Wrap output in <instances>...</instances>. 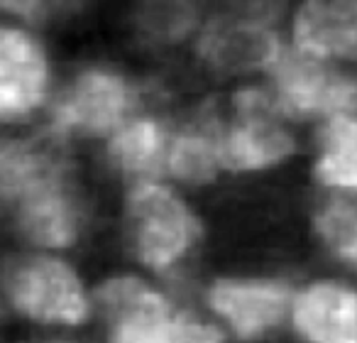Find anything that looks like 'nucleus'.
Returning <instances> with one entry per match:
<instances>
[{
  "label": "nucleus",
  "mask_w": 357,
  "mask_h": 343,
  "mask_svg": "<svg viewBox=\"0 0 357 343\" xmlns=\"http://www.w3.org/2000/svg\"><path fill=\"white\" fill-rule=\"evenodd\" d=\"M316 175L335 189L357 187V123L355 113L328 115L321 135V157Z\"/></svg>",
  "instance_id": "obj_14"
},
{
  "label": "nucleus",
  "mask_w": 357,
  "mask_h": 343,
  "mask_svg": "<svg viewBox=\"0 0 357 343\" xmlns=\"http://www.w3.org/2000/svg\"><path fill=\"white\" fill-rule=\"evenodd\" d=\"M291 289L282 282H218L211 289V307L243 338H255L284 316Z\"/></svg>",
  "instance_id": "obj_10"
},
{
  "label": "nucleus",
  "mask_w": 357,
  "mask_h": 343,
  "mask_svg": "<svg viewBox=\"0 0 357 343\" xmlns=\"http://www.w3.org/2000/svg\"><path fill=\"white\" fill-rule=\"evenodd\" d=\"M8 292L25 316L47 323H79L89 302L76 272L54 258H25L8 272Z\"/></svg>",
  "instance_id": "obj_7"
},
{
  "label": "nucleus",
  "mask_w": 357,
  "mask_h": 343,
  "mask_svg": "<svg viewBox=\"0 0 357 343\" xmlns=\"http://www.w3.org/2000/svg\"><path fill=\"white\" fill-rule=\"evenodd\" d=\"M294 45L316 59H355L357 3L355 0H306L294 15Z\"/></svg>",
  "instance_id": "obj_9"
},
{
  "label": "nucleus",
  "mask_w": 357,
  "mask_h": 343,
  "mask_svg": "<svg viewBox=\"0 0 357 343\" xmlns=\"http://www.w3.org/2000/svg\"><path fill=\"white\" fill-rule=\"evenodd\" d=\"M100 297L115 319L113 343H220L213 326L174 316L167 299L139 279H110Z\"/></svg>",
  "instance_id": "obj_4"
},
{
  "label": "nucleus",
  "mask_w": 357,
  "mask_h": 343,
  "mask_svg": "<svg viewBox=\"0 0 357 343\" xmlns=\"http://www.w3.org/2000/svg\"><path fill=\"white\" fill-rule=\"evenodd\" d=\"M128 214L139 258L154 270L172 268L201 235L196 216L167 187L149 182L135 187L128 199Z\"/></svg>",
  "instance_id": "obj_5"
},
{
  "label": "nucleus",
  "mask_w": 357,
  "mask_h": 343,
  "mask_svg": "<svg viewBox=\"0 0 357 343\" xmlns=\"http://www.w3.org/2000/svg\"><path fill=\"white\" fill-rule=\"evenodd\" d=\"M318 231L337 255L345 260L357 258V214L350 201L335 199L318 214Z\"/></svg>",
  "instance_id": "obj_15"
},
{
  "label": "nucleus",
  "mask_w": 357,
  "mask_h": 343,
  "mask_svg": "<svg viewBox=\"0 0 357 343\" xmlns=\"http://www.w3.org/2000/svg\"><path fill=\"white\" fill-rule=\"evenodd\" d=\"M169 135L154 118H130L113 133L108 157L125 175H157L164 169Z\"/></svg>",
  "instance_id": "obj_12"
},
{
  "label": "nucleus",
  "mask_w": 357,
  "mask_h": 343,
  "mask_svg": "<svg viewBox=\"0 0 357 343\" xmlns=\"http://www.w3.org/2000/svg\"><path fill=\"white\" fill-rule=\"evenodd\" d=\"M0 214L47 248L74 243L81 211L64 159L40 143H0Z\"/></svg>",
  "instance_id": "obj_1"
},
{
  "label": "nucleus",
  "mask_w": 357,
  "mask_h": 343,
  "mask_svg": "<svg viewBox=\"0 0 357 343\" xmlns=\"http://www.w3.org/2000/svg\"><path fill=\"white\" fill-rule=\"evenodd\" d=\"M0 10L20 20L37 22L45 17V0H0Z\"/></svg>",
  "instance_id": "obj_16"
},
{
  "label": "nucleus",
  "mask_w": 357,
  "mask_h": 343,
  "mask_svg": "<svg viewBox=\"0 0 357 343\" xmlns=\"http://www.w3.org/2000/svg\"><path fill=\"white\" fill-rule=\"evenodd\" d=\"M235 120L215 128L220 167L235 172L264 169L294 152V138L282 125V110L264 89H243L233 98Z\"/></svg>",
  "instance_id": "obj_3"
},
{
  "label": "nucleus",
  "mask_w": 357,
  "mask_h": 343,
  "mask_svg": "<svg viewBox=\"0 0 357 343\" xmlns=\"http://www.w3.org/2000/svg\"><path fill=\"white\" fill-rule=\"evenodd\" d=\"M215 128H218V118L204 115L184 133L169 138L164 169H169L176 180L191 182V184H204L213 180L220 167Z\"/></svg>",
  "instance_id": "obj_13"
},
{
  "label": "nucleus",
  "mask_w": 357,
  "mask_h": 343,
  "mask_svg": "<svg viewBox=\"0 0 357 343\" xmlns=\"http://www.w3.org/2000/svg\"><path fill=\"white\" fill-rule=\"evenodd\" d=\"M139 91L125 76L105 69L79 74L54 108V130L59 135H113L135 118Z\"/></svg>",
  "instance_id": "obj_6"
},
{
  "label": "nucleus",
  "mask_w": 357,
  "mask_h": 343,
  "mask_svg": "<svg viewBox=\"0 0 357 343\" xmlns=\"http://www.w3.org/2000/svg\"><path fill=\"white\" fill-rule=\"evenodd\" d=\"M264 69L272 76V98L282 115L311 118V115L355 113V81L337 71L331 61L316 59L296 47L279 42L272 50Z\"/></svg>",
  "instance_id": "obj_2"
},
{
  "label": "nucleus",
  "mask_w": 357,
  "mask_h": 343,
  "mask_svg": "<svg viewBox=\"0 0 357 343\" xmlns=\"http://www.w3.org/2000/svg\"><path fill=\"white\" fill-rule=\"evenodd\" d=\"M296 328L313 343H357L355 294L333 282L308 287L294 307Z\"/></svg>",
  "instance_id": "obj_11"
},
{
  "label": "nucleus",
  "mask_w": 357,
  "mask_h": 343,
  "mask_svg": "<svg viewBox=\"0 0 357 343\" xmlns=\"http://www.w3.org/2000/svg\"><path fill=\"white\" fill-rule=\"evenodd\" d=\"M50 61L32 35L0 27V120L30 115L45 103Z\"/></svg>",
  "instance_id": "obj_8"
}]
</instances>
